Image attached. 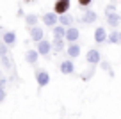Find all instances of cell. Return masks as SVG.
<instances>
[{
	"mask_svg": "<svg viewBox=\"0 0 121 119\" xmlns=\"http://www.w3.org/2000/svg\"><path fill=\"white\" fill-rule=\"evenodd\" d=\"M105 21H107V25L114 30V29H117L119 23H121V14H119V13H112V14L105 16Z\"/></svg>",
	"mask_w": 121,
	"mask_h": 119,
	"instance_id": "10",
	"label": "cell"
},
{
	"mask_svg": "<svg viewBox=\"0 0 121 119\" xmlns=\"http://www.w3.org/2000/svg\"><path fill=\"white\" fill-rule=\"evenodd\" d=\"M29 36H30V39L38 45L39 41H43V39H45V30H43V27L36 25V27H32V29H29Z\"/></svg>",
	"mask_w": 121,
	"mask_h": 119,
	"instance_id": "6",
	"label": "cell"
},
{
	"mask_svg": "<svg viewBox=\"0 0 121 119\" xmlns=\"http://www.w3.org/2000/svg\"><path fill=\"white\" fill-rule=\"evenodd\" d=\"M93 2H95V0H77L78 7H80V9H84V11H86L89 5H93Z\"/></svg>",
	"mask_w": 121,
	"mask_h": 119,
	"instance_id": "23",
	"label": "cell"
},
{
	"mask_svg": "<svg viewBox=\"0 0 121 119\" xmlns=\"http://www.w3.org/2000/svg\"><path fill=\"white\" fill-rule=\"evenodd\" d=\"M2 41H4L7 46L16 45V32H14V30H5L4 36H2Z\"/></svg>",
	"mask_w": 121,
	"mask_h": 119,
	"instance_id": "15",
	"label": "cell"
},
{
	"mask_svg": "<svg viewBox=\"0 0 121 119\" xmlns=\"http://www.w3.org/2000/svg\"><path fill=\"white\" fill-rule=\"evenodd\" d=\"M107 37H109V32L105 30V27H96L95 29V43H98V45L107 43Z\"/></svg>",
	"mask_w": 121,
	"mask_h": 119,
	"instance_id": "8",
	"label": "cell"
},
{
	"mask_svg": "<svg viewBox=\"0 0 121 119\" xmlns=\"http://www.w3.org/2000/svg\"><path fill=\"white\" fill-rule=\"evenodd\" d=\"M52 34H53V37H64V36H66V27L55 25V27L52 29Z\"/></svg>",
	"mask_w": 121,
	"mask_h": 119,
	"instance_id": "20",
	"label": "cell"
},
{
	"mask_svg": "<svg viewBox=\"0 0 121 119\" xmlns=\"http://www.w3.org/2000/svg\"><path fill=\"white\" fill-rule=\"evenodd\" d=\"M73 23H75V18H73V14H69V13L59 16V25H62V27L68 29V27H73Z\"/></svg>",
	"mask_w": 121,
	"mask_h": 119,
	"instance_id": "16",
	"label": "cell"
},
{
	"mask_svg": "<svg viewBox=\"0 0 121 119\" xmlns=\"http://www.w3.org/2000/svg\"><path fill=\"white\" fill-rule=\"evenodd\" d=\"M66 48V39L64 37H53L52 39V50L53 52H62V50Z\"/></svg>",
	"mask_w": 121,
	"mask_h": 119,
	"instance_id": "13",
	"label": "cell"
},
{
	"mask_svg": "<svg viewBox=\"0 0 121 119\" xmlns=\"http://www.w3.org/2000/svg\"><path fill=\"white\" fill-rule=\"evenodd\" d=\"M112 13H117V11H116V5H114V4H109V5L105 7V16L112 14Z\"/></svg>",
	"mask_w": 121,
	"mask_h": 119,
	"instance_id": "25",
	"label": "cell"
},
{
	"mask_svg": "<svg viewBox=\"0 0 121 119\" xmlns=\"http://www.w3.org/2000/svg\"><path fill=\"white\" fill-rule=\"evenodd\" d=\"M36 84H38L39 89H43V87H46L50 84V73L46 69H36Z\"/></svg>",
	"mask_w": 121,
	"mask_h": 119,
	"instance_id": "1",
	"label": "cell"
},
{
	"mask_svg": "<svg viewBox=\"0 0 121 119\" xmlns=\"http://www.w3.org/2000/svg\"><path fill=\"white\" fill-rule=\"evenodd\" d=\"M100 68H102L103 71H107V73H109V76H114V69L110 68V64L107 62V60H102V62H100Z\"/></svg>",
	"mask_w": 121,
	"mask_h": 119,
	"instance_id": "22",
	"label": "cell"
},
{
	"mask_svg": "<svg viewBox=\"0 0 121 119\" xmlns=\"http://www.w3.org/2000/svg\"><path fill=\"white\" fill-rule=\"evenodd\" d=\"M86 60H87V64H91V66H96V64H100V62H102V53H100V50H98V48H91V50H87Z\"/></svg>",
	"mask_w": 121,
	"mask_h": 119,
	"instance_id": "4",
	"label": "cell"
},
{
	"mask_svg": "<svg viewBox=\"0 0 121 119\" xmlns=\"http://www.w3.org/2000/svg\"><path fill=\"white\" fill-rule=\"evenodd\" d=\"M2 36H4V32H2V30H0V41H2Z\"/></svg>",
	"mask_w": 121,
	"mask_h": 119,
	"instance_id": "29",
	"label": "cell"
},
{
	"mask_svg": "<svg viewBox=\"0 0 121 119\" xmlns=\"http://www.w3.org/2000/svg\"><path fill=\"white\" fill-rule=\"evenodd\" d=\"M36 50H38V53L41 57H45V59H48L50 52H52V41H48V39H43V41H39L38 45H36Z\"/></svg>",
	"mask_w": 121,
	"mask_h": 119,
	"instance_id": "3",
	"label": "cell"
},
{
	"mask_svg": "<svg viewBox=\"0 0 121 119\" xmlns=\"http://www.w3.org/2000/svg\"><path fill=\"white\" fill-rule=\"evenodd\" d=\"M41 21L45 23L48 29H53L55 25H59V14H55V13H45V14L41 16Z\"/></svg>",
	"mask_w": 121,
	"mask_h": 119,
	"instance_id": "5",
	"label": "cell"
},
{
	"mask_svg": "<svg viewBox=\"0 0 121 119\" xmlns=\"http://www.w3.org/2000/svg\"><path fill=\"white\" fill-rule=\"evenodd\" d=\"M107 43H110V45H121V30L114 29L109 34V37H107Z\"/></svg>",
	"mask_w": 121,
	"mask_h": 119,
	"instance_id": "18",
	"label": "cell"
},
{
	"mask_svg": "<svg viewBox=\"0 0 121 119\" xmlns=\"http://www.w3.org/2000/svg\"><path fill=\"white\" fill-rule=\"evenodd\" d=\"M66 53H68L69 59H78L80 57V45L78 43H69L66 46Z\"/></svg>",
	"mask_w": 121,
	"mask_h": 119,
	"instance_id": "12",
	"label": "cell"
},
{
	"mask_svg": "<svg viewBox=\"0 0 121 119\" xmlns=\"http://www.w3.org/2000/svg\"><path fill=\"white\" fill-rule=\"evenodd\" d=\"M39 20H41V18H39L36 13H29V14H25V23H27V27H29V29L39 25Z\"/></svg>",
	"mask_w": 121,
	"mask_h": 119,
	"instance_id": "17",
	"label": "cell"
},
{
	"mask_svg": "<svg viewBox=\"0 0 121 119\" xmlns=\"http://www.w3.org/2000/svg\"><path fill=\"white\" fill-rule=\"evenodd\" d=\"M30 2H32V0H25V4H30Z\"/></svg>",
	"mask_w": 121,
	"mask_h": 119,
	"instance_id": "30",
	"label": "cell"
},
{
	"mask_svg": "<svg viewBox=\"0 0 121 119\" xmlns=\"http://www.w3.org/2000/svg\"><path fill=\"white\" fill-rule=\"evenodd\" d=\"M0 78H2V68H0Z\"/></svg>",
	"mask_w": 121,
	"mask_h": 119,
	"instance_id": "31",
	"label": "cell"
},
{
	"mask_svg": "<svg viewBox=\"0 0 121 119\" xmlns=\"http://www.w3.org/2000/svg\"><path fill=\"white\" fill-rule=\"evenodd\" d=\"M93 76H95V66H91L87 71H84V73L80 75V78H82L84 82H87V80H89V78H93Z\"/></svg>",
	"mask_w": 121,
	"mask_h": 119,
	"instance_id": "21",
	"label": "cell"
},
{
	"mask_svg": "<svg viewBox=\"0 0 121 119\" xmlns=\"http://www.w3.org/2000/svg\"><path fill=\"white\" fill-rule=\"evenodd\" d=\"M39 53H38V50H27L25 52V60H27V64H32V66H34V64H38V59H39Z\"/></svg>",
	"mask_w": 121,
	"mask_h": 119,
	"instance_id": "14",
	"label": "cell"
},
{
	"mask_svg": "<svg viewBox=\"0 0 121 119\" xmlns=\"http://www.w3.org/2000/svg\"><path fill=\"white\" fill-rule=\"evenodd\" d=\"M80 21L86 23V25H89V23H95L98 21V14H96L95 11H91V9H86L82 14V18H80Z\"/></svg>",
	"mask_w": 121,
	"mask_h": 119,
	"instance_id": "11",
	"label": "cell"
},
{
	"mask_svg": "<svg viewBox=\"0 0 121 119\" xmlns=\"http://www.w3.org/2000/svg\"><path fill=\"white\" fill-rule=\"evenodd\" d=\"M16 16H18V18H20V16H23V18H25V13H23V9H18V11H16Z\"/></svg>",
	"mask_w": 121,
	"mask_h": 119,
	"instance_id": "28",
	"label": "cell"
},
{
	"mask_svg": "<svg viewBox=\"0 0 121 119\" xmlns=\"http://www.w3.org/2000/svg\"><path fill=\"white\" fill-rule=\"evenodd\" d=\"M69 7H71V0H55L53 4V13L55 14H66L69 13Z\"/></svg>",
	"mask_w": 121,
	"mask_h": 119,
	"instance_id": "2",
	"label": "cell"
},
{
	"mask_svg": "<svg viewBox=\"0 0 121 119\" xmlns=\"http://www.w3.org/2000/svg\"><path fill=\"white\" fill-rule=\"evenodd\" d=\"M0 64H2V69L9 71L13 69V59L9 55H4V57H0Z\"/></svg>",
	"mask_w": 121,
	"mask_h": 119,
	"instance_id": "19",
	"label": "cell"
},
{
	"mask_svg": "<svg viewBox=\"0 0 121 119\" xmlns=\"http://www.w3.org/2000/svg\"><path fill=\"white\" fill-rule=\"evenodd\" d=\"M59 71L62 75H73V73H75V64L71 62V59L62 60V62L59 64Z\"/></svg>",
	"mask_w": 121,
	"mask_h": 119,
	"instance_id": "9",
	"label": "cell"
},
{
	"mask_svg": "<svg viewBox=\"0 0 121 119\" xmlns=\"http://www.w3.org/2000/svg\"><path fill=\"white\" fill-rule=\"evenodd\" d=\"M5 85H7V80L2 76V78H0V89H5Z\"/></svg>",
	"mask_w": 121,
	"mask_h": 119,
	"instance_id": "27",
	"label": "cell"
},
{
	"mask_svg": "<svg viewBox=\"0 0 121 119\" xmlns=\"http://www.w3.org/2000/svg\"><path fill=\"white\" fill-rule=\"evenodd\" d=\"M80 37V30L77 29L75 25L73 27H68V29H66V36H64V39L68 43H77V39H78Z\"/></svg>",
	"mask_w": 121,
	"mask_h": 119,
	"instance_id": "7",
	"label": "cell"
},
{
	"mask_svg": "<svg viewBox=\"0 0 121 119\" xmlns=\"http://www.w3.org/2000/svg\"><path fill=\"white\" fill-rule=\"evenodd\" d=\"M5 98H7V94H5V89H0V103H4Z\"/></svg>",
	"mask_w": 121,
	"mask_h": 119,
	"instance_id": "26",
	"label": "cell"
},
{
	"mask_svg": "<svg viewBox=\"0 0 121 119\" xmlns=\"http://www.w3.org/2000/svg\"><path fill=\"white\" fill-rule=\"evenodd\" d=\"M7 52H9V46L5 45L4 41H0V57H4V55H7Z\"/></svg>",
	"mask_w": 121,
	"mask_h": 119,
	"instance_id": "24",
	"label": "cell"
}]
</instances>
